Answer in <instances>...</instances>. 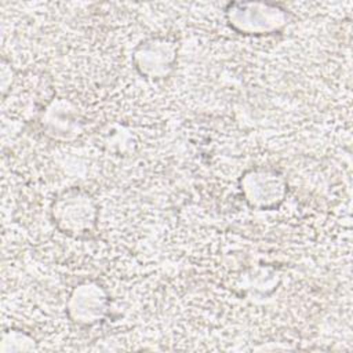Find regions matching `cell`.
<instances>
[{"mask_svg": "<svg viewBox=\"0 0 353 353\" xmlns=\"http://www.w3.org/2000/svg\"><path fill=\"white\" fill-rule=\"evenodd\" d=\"M57 228L72 236H83L94 230L98 219V207L94 199L81 189L63 192L51 207Z\"/></svg>", "mask_w": 353, "mask_h": 353, "instance_id": "cell-1", "label": "cell"}, {"mask_svg": "<svg viewBox=\"0 0 353 353\" xmlns=\"http://www.w3.org/2000/svg\"><path fill=\"white\" fill-rule=\"evenodd\" d=\"M241 193L251 207L270 210L283 203L287 183L274 170L255 168L241 178Z\"/></svg>", "mask_w": 353, "mask_h": 353, "instance_id": "cell-2", "label": "cell"}, {"mask_svg": "<svg viewBox=\"0 0 353 353\" xmlns=\"http://www.w3.org/2000/svg\"><path fill=\"white\" fill-rule=\"evenodd\" d=\"M109 298L102 285L95 281L79 284L69 295L68 312L70 319L81 325H92L103 319Z\"/></svg>", "mask_w": 353, "mask_h": 353, "instance_id": "cell-3", "label": "cell"}, {"mask_svg": "<svg viewBox=\"0 0 353 353\" xmlns=\"http://www.w3.org/2000/svg\"><path fill=\"white\" fill-rule=\"evenodd\" d=\"M228 21L244 34H266L284 25V14L266 4H233Z\"/></svg>", "mask_w": 353, "mask_h": 353, "instance_id": "cell-4", "label": "cell"}, {"mask_svg": "<svg viewBox=\"0 0 353 353\" xmlns=\"http://www.w3.org/2000/svg\"><path fill=\"white\" fill-rule=\"evenodd\" d=\"M176 50L168 39L156 37L142 43L134 55L135 68L148 79H161L174 66Z\"/></svg>", "mask_w": 353, "mask_h": 353, "instance_id": "cell-5", "label": "cell"}, {"mask_svg": "<svg viewBox=\"0 0 353 353\" xmlns=\"http://www.w3.org/2000/svg\"><path fill=\"white\" fill-rule=\"evenodd\" d=\"M43 125L55 138H69L79 131V117L72 103L58 101L54 102L43 119Z\"/></svg>", "mask_w": 353, "mask_h": 353, "instance_id": "cell-6", "label": "cell"}]
</instances>
